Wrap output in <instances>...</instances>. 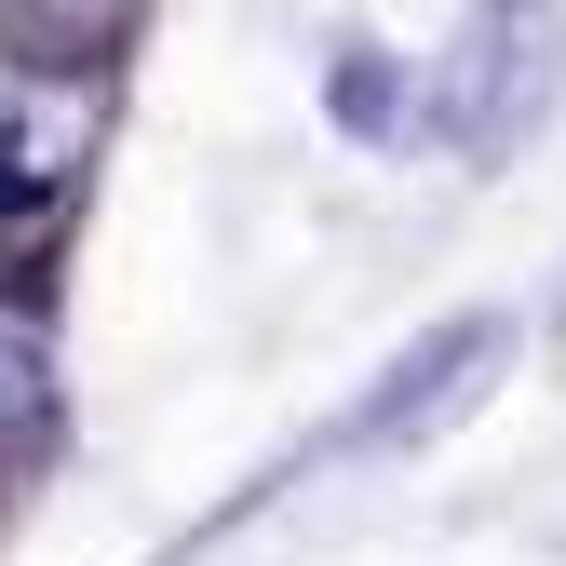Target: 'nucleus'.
<instances>
[{"instance_id":"1","label":"nucleus","mask_w":566,"mask_h":566,"mask_svg":"<svg viewBox=\"0 0 566 566\" xmlns=\"http://www.w3.org/2000/svg\"><path fill=\"white\" fill-rule=\"evenodd\" d=\"M553 82H566V0H472L459 67H446V135L472 163H513L553 108Z\"/></svg>"},{"instance_id":"2","label":"nucleus","mask_w":566,"mask_h":566,"mask_svg":"<svg viewBox=\"0 0 566 566\" xmlns=\"http://www.w3.org/2000/svg\"><path fill=\"white\" fill-rule=\"evenodd\" d=\"M82 163H95V95L0 135V311H54V243L82 217Z\"/></svg>"},{"instance_id":"3","label":"nucleus","mask_w":566,"mask_h":566,"mask_svg":"<svg viewBox=\"0 0 566 566\" xmlns=\"http://www.w3.org/2000/svg\"><path fill=\"white\" fill-rule=\"evenodd\" d=\"M0 54L54 95H95L135 54V0H0Z\"/></svg>"},{"instance_id":"4","label":"nucleus","mask_w":566,"mask_h":566,"mask_svg":"<svg viewBox=\"0 0 566 566\" xmlns=\"http://www.w3.org/2000/svg\"><path fill=\"white\" fill-rule=\"evenodd\" d=\"M472 365H500V324H459V337H418L405 350V378L365 405V418H350V432H405V418L418 405H446V391H472Z\"/></svg>"}]
</instances>
